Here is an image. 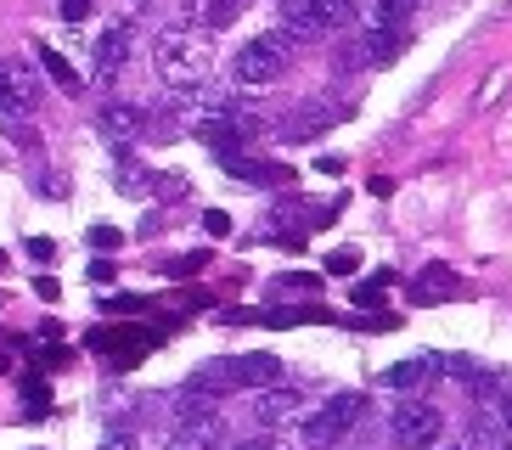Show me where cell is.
Instances as JSON below:
<instances>
[{"label":"cell","mask_w":512,"mask_h":450,"mask_svg":"<svg viewBox=\"0 0 512 450\" xmlns=\"http://www.w3.org/2000/svg\"><path fill=\"white\" fill-rule=\"evenodd\" d=\"M287 68V34H259V40L237 45V57H231V79L242 90H265L271 79H282Z\"/></svg>","instance_id":"cell-3"},{"label":"cell","mask_w":512,"mask_h":450,"mask_svg":"<svg viewBox=\"0 0 512 450\" xmlns=\"http://www.w3.org/2000/svg\"><path fill=\"white\" fill-rule=\"evenodd\" d=\"M0 90H6V96H12L23 113H34V107H40V96H46L40 74H34L23 57H0Z\"/></svg>","instance_id":"cell-6"},{"label":"cell","mask_w":512,"mask_h":450,"mask_svg":"<svg viewBox=\"0 0 512 450\" xmlns=\"http://www.w3.org/2000/svg\"><path fill=\"white\" fill-rule=\"evenodd\" d=\"M23 400H29V417H46L51 411V394H46L40 377H23Z\"/></svg>","instance_id":"cell-23"},{"label":"cell","mask_w":512,"mask_h":450,"mask_svg":"<svg viewBox=\"0 0 512 450\" xmlns=\"http://www.w3.org/2000/svg\"><path fill=\"white\" fill-rule=\"evenodd\" d=\"M203 231H209V237H226V231H231V214L209 209V214H203Z\"/></svg>","instance_id":"cell-28"},{"label":"cell","mask_w":512,"mask_h":450,"mask_svg":"<svg viewBox=\"0 0 512 450\" xmlns=\"http://www.w3.org/2000/svg\"><path fill=\"white\" fill-rule=\"evenodd\" d=\"M209 265V254H186V259H169L164 276H175V282H186V276H197V270Z\"/></svg>","instance_id":"cell-24"},{"label":"cell","mask_w":512,"mask_h":450,"mask_svg":"<svg viewBox=\"0 0 512 450\" xmlns=\"http://www.w3.org/2000/svg\"><path fill=\"white\" fill-rule=\"evenodd\" d=\"M496 422H501V428H507V434H512V389H507V394H501V400H496Z\"/></svg>","instance_id":"cell-32"},{"label":"cell","mask_w":512,"mask_h":450,"mask_svg":"<svg viewBox=\"0 0 512 450\" xmlns=\"http://www.w3.org/2000/svg\"><path fill=\"white\" fill-rule=\"evenodd\" d=\"M124 57H130V34H124V29H107L102 40H96V74L113 79V74L124 68Z\"/></svg>","instance_id":"cell-16"},{"label":"cell","mask_w":512,"mask_h":450,"mask_svg":"<svg viewBox=\"0 0 512 450\" xmlns=\"http://www.w3.org/2000/svg\"><path fill=\"white\" fill-rule=\"evenodd\" d=\"M411 12H417V0H377V6H372V23H383V29H406Z\"/></svg>","instance_id":"cell-20"},{"label":"cell","mask_w":512,"mask_h":450,"mask_svg":"<svg viewBox=\"0 0 512 450\" xmlns=\"http://www.w3.org/2000/svg\"><path fill=\"white\" fill-rule=\"evenodd\" d=\"M0 265H6V248H0Z\"/></svg>","instance_id":"cell-36"},{"label":"cell","mask_w":512,"mask_h":450,"mask_svg":"<svg viewBox=\"0 0 512 450\" xmlns=\"http://www.w3.org/2000/svg\"><path fill=\"white\" fill-rule=\"evenodd\" d=\"M299 405H304V394L299 389H259V422L265 428H282V422H293L299 417Z\"/></svg>","instance_id":"cell-13"},{"label":"cell","mask_w":512,"mask_h":450,"mask_svg":"<svg viewBox=\"0 0 512 450\" xmlns=\"http://www.w3.org/2000/svg\"><path fill=\"white\" fill-rule=\"evenodd\" d=\"M456 293H462V276L445 270V265H428V270L411 276V304H445V299H456Z\"/></svg>","instance_id":"cell-9"},{"label":"cell","mask_w":512,"mask_h":450,"mask_svg":"<svg viewBox=\"0 0 512 450\" xmlns=\"http://www.w3.org/2000/svg\"><path fill=\"white\" fill-rule=\"evenodd\" d=\"M242 12H248V0H209V6H203V29H226Z\"/></svg>","instance_id":"cell-21"},{"label":"cell","mask_w":512,"mask_h":450,"mask_svg":"<svg viewBox=\"0 0 512 450\" xmlns=\"http://www.w3.org/2000/svg\"><path fill=\"white\" fill-rule=\"evenodd\" d=\"M119 225H91V248H96V254H113V248H119Z\"/></svg>","instance_id":"cell-25"},{"label":"cell","mask_w":512,"mask_h":450,"mask_svg":"<svg viewBox=\"0 0 512 450\" xmlns=\"http://www.w3.org/2000/svg\"><path fill=\"white\" fill-rule=\"evenodd\" d=\"M507 428H501V422H473V428H467V439H462V450H507Z\"/></svg>","instance_id":"cell-19"},{"label":"cell","mask_w":512,"mask_h":450,"mask_svg":"<svg viewBox=\"0 0 512 450\" xmlns=\"http://www.w3.org/2000/svg\"><path fill=\"white\" fill-rule=\"evenodd\" d=\"M147 349V332H96V355H119V366H130V355Z\"/></svg>","instance_id":"cell-17"},{"label":"cell","mask_w":512,"mask_h":450,"mask_svg":"<svg viewBox=\"0 0 512 450\" xmlns=\"http://www.w3.org/2000/svg\"><path fill=\"white\" fill-rule=\"evenodd\" d=\"M62 17H68V23H85V17H91V0H62Z\"/></svg>","instance_id":"cell-31"},{"label":"cell","mask_w":512,"mask_h":450,"mask_svg":"<svg viewBox=\"0 0 512 450\" xmlns=\"http://www.w3.org/2000/svg\"><path fill=\"white\" fill-rule=\"evenodd\" d=\"M91 282H96V287L113 282V265H107V259H96V265H91Z\"/></svg>","instance_id":"cell-34"},{"label":"cell","mask_w":512,"mask_h":450,"mask_svg":"<svg viewBox=\"0 0 512 450\" xmlns=\"http://www.w3.org/2000/svg\"><path fill=\"white\" fill-rule=\"evenodd\" d=\"M456 450H462V445H456Z\"/></svg>","instance_id":"cell-37"},{"label":"cell","mask_w":512,"mask_h":450,"mask_svg":"<svg viewBox=\"0 0 512 450\" xmlns=\"http://www.w3.org/2000/svg\"><path fill=\"white\" fill-rule=\"evenodd\" d=\"M40 57H46V74L57 79L62 90H79V74H74V68H68V62H62V51H57V45H46Z\"/></svg>","instance_id":"cell-22"},{"label":"cell","mask_w":512,"mask_h":450,"mask_svg":"<svg viewBox=\"0 0 512 450\" xmlns=\"http://www.w3.org/2000/svg\"><path fill=\"white\" fill-rule=\"evenodd\" d=\"M96 450H136V439H130V434H107Z\"/></svg>","instance_id":"cell-33"},{"label":"cell","mask_w":512,"mask_h":450,"mask_svg":"<svg viewBox=\"0 0 512 450\" xmlns=\"http://www.w3.org/2000/svg\"><path fill=\"white\" fill-rule=\"evenodd\" d=\"M439 372L434 355H406L400 366H389V372H377V389H422L428 377Z\"/></svg>","instance_id":"cell-10"},{"label":"cell","mask_w":512,"mask_h":450,"mask_svg":"<svg viewBox=\"0 0 512 450\" xmlns=\"http://www.w3.org/2000/svg\"><path fill=\"white\" fill-rule=\"evenodd\" d=\"M152 62H158L164 85L197 90L203 79H209V68H214V45H209L203 29H164L158 45H152Z\"/></svg>","instance_id":"cell-1"},{"label":"cell","mask_w":512,"mask_h":450,"mask_svg":"<svg viewBox=\"0 0 512 450\" xmlns=\"http://www.w3.org/2000/svg\"><path fill=\"white\" fill-rule=\"evenodd\" d=\"M271 383H282V360L259 349V355H231V360H209V366H197L186 389H192V394H203V400H214V394L271 389Z\"/></svg>","instance_id":"cell-2"},{"label":"cell","mask_w":512,"mask_h":450,"mask_svg":"<svg viewBox=\"0 0 512 450\" xmlns=\"http://www.w3.org/2000/svg\"><path fill=\"white\" fill-rule=\"evenodd\" d=\"M96 124H102V135H113V141H136V135L152 130V113L147 107H130V102H107Z\"/></svg>","instance_id":"cell-8"},{"label":"cell","mask_w":512,"mask_h":450,"mask_svg":"<svg viewBox=\"0 0 512 450\" xmlns=\"http://www.w3.org/2000/svg\"><path fill=\"white\" fill-rule=\"evenodd\" d=\"M237 450H287L282 439H254V445H237Z\"/></svg>","instance_id":"cell-35"},{"label":"cell","mask_w":512,"mask_h":450,"mask_svg":"<svg viewBox=\"0 0 512 450\" xmlns=\"http://www.w3.org/2000/svg\"><path fill=\"white\" fill-rule=\"evenodd\" d=\"M0 130L12 135L17 147H34V124H29V113H23V107H17L12 96H6V90H0Z\"/></svg>","instance_id":"cell-18"},{"label":"cell","mask_w":512,"mask_h":450,"mask_svg":"<svg viewBox=\"0 0 512 450\" xmlns=\"http://www.w3.org/2000/svg\"><path fill=\"white\" fill-rule=\"evenodd\" d=\"M310 287H316V276H282L276 293H310Z\"/></svg>","instance_id":"cell-30"},{"label":"cell","mask_w":512,"mask_h":450,"mask_svg":"<svg viewBox=\"0 0 512 450\" xmlns=\"http://www.w3.org/2000/svg\"><path fill=\"white\" fill-rule=\"evenodd\" d=\"M51 254H57L51 237H29V259H34V265H51Z\"/></svg>","instance_id":"cell-29"},{"label":"cell","mask_w":512,"mask_h":450,"mask_svg":"<svg viewBox=\"0 0 512 450\" xmlns=\"http://www.w3.org/2000/svg\"><path fill=\"white\" fill-rule=\"evenodd\" d=\"M152 180H158V186H152V192L164 197V203H175V197L186 192V175H152Z\"/></svg>","instance_id":"cell-27"},{"label":"cell","mask_w":512,"mask_h":450,"mask_svg":"<svg viewBox=\"0 0 512 450\" xmlns=\"http://www.w3.org/2000/svg\"><path fill=\"white\" fill-rule=\"evenodd\" d=\"M344 119V107H327V102H310V107H299V113H287L282 119V141H316L327 124H338Z\"/></svg>","instance_id":"cell-7"},{"label":"cell","mask_w":512,"mask_h":450,"mask_svg":"<svg viewBox=\"0 0 512 450\" xmlns=\"http://www.w3.org/2000/svg\"><path fill=\"white\" fill-rule=\"evenodd\" d=\"M220 164H226V175L248 180V186H282V180H293V169L259 164V158H248V152H226V158H220Z\"/></svg>","instance_id":"cell-12"},{"label":"cell","mask_w":512,"mask_h":450,"mask_svg":"<svg viewBox=\"0 0 512 450\" xmlns=\"http://www.w3.org/2000/svg\"><path fill=\"white\" fill-rule=\"evenodd\" d=\"M400 51H406V29L372 23V34H366V62H372V68H389V62H400Z\"/></svg>","instance_id":"cell-15"},{"label":"cell","mask_w":512,"mask_h":450,"mask_svg":"<svg viewBox=\"0 0 512 450\" xmlns=\"http://www.w3.org/2000/svg\"><path fill=\"white\" fill-rule=\"evenodd\" d=\"M304 12H310V23L321 29H349L355 17H361V0H304Z\"/></svg>","instance_id":"cell-14"},{"label":"cell","mask_w":512,"mask_h":450,"mask_svg":"<svg viewBox=\"0 0 512 450\" xmlns=\"http://www.w3.org/2000/svg\"><path fill=\"white\" fill-rule=\"evenodd\" d=\"M439 434H445V417H439L434 405H400V411H394L389 417V439L400 450H434L439 445Z\"/></svg>","instance_id":"cell-5"},{"label":"cell","mask_w":512,"mask_h":450,"mask_svg":"<svg viewBox=\"0 0 512 450\" xmlns=\"http://www.w3.org/2000/svg\"><path fill=\"white\" fill-rule=\"evenodd\" d=\"M366 400L361 394H332L327 405H316L310 417H304V445H338V439L361 422Z\"/></svg>","instance_id":"cell-4"},{"label":"cell","mask_w":512,"mask_h":450,"mask_svg":"<svg viewBox=\"0 0 512 450\" xmlns=\"http://www.w3.org/2000/svg\"><path fill=\"white\" fill-rule=\"evenodd\" d=\"M220 439H226L220 417H192V422H175L169 450H220Z\"/></svg>","instance_id":"cell-11"},{"label":"cell","mask_w":512,"mask_h":450,"mask_svg":"<svg viewBox=\"0 0 512 450\" xmlns=\"http://www.w3.org/2000/svg\"><path fill=\"white\" fill-rule=\"evenodd\" d=\"M355 265H361V254H355V248H338V254H327V276H349Z\"/></svg>","instance_id":"cell-26"}]
</instances>
